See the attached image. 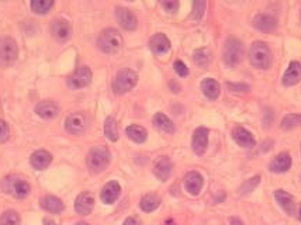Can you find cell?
I'll return each mask as SVG.
<instances>
[{"label":"cell","mask_w":301,"mask_h":225,"mask_svg":"<svg viewBox=\"0 0 301 225\" xmlns=\"http://www.w3.org/2000/svg\"><path fill=\"white\" fill-rule=\"evenodd\" d=\"M275 199L279 203V206L283 209L286 214L289 216H294L296 214V203L292 194H289L285 190H276L275 192Z\"/></svg>","instance_id":"2e32d148"},{"label":"cell","mask_w":301,"mask_h":225,"mask_svg":"<svg viewBox=\"0 0 301 225\" xmlns=\"http://www.w3.org/2000/svg\"><path fill=\"white\" fill-rule=\"evenodd\" d=\"M138 82V75L131 69H123L117 74L113 82V90L116 94H124L134 89V86Z\"/></svg>","instance_id":"8992f818"},{"label":"cell","mask_w":301,"mask_h":225,"mask_svg":"<svg viewBox=\"0 0 301 225\" xmlns=\"http://www.w3.org/2000/svg\"><path fill=\"white\" fill-rule=\"evenodd\" d=\"M150 47L153 54L162 55V54H166L167 51L170 50V41L165 34L158 33L150 38Z\"/></svg>","instance_id":"ffe728a7"},{"label":"cell","mask_w":301,"mask_h":225,"mask_svg":"<svg viewBox=\"0 0 301 225\" xmlns=\"http://www.w3.org/2000/svg\"><path fill=\"white\" fill-rule=\"evenodd\" d=\"M193 150L196 155H203L209 147V130L206 127H199L193 134Z\"/></svg>","instance_id":"30bf717a"},{"label":"cell","mask_w":301,"mask_h":225,"mask_svg":"<svg viewBox=\"0 0 301 225\" xmlns=\"http://www.w3.org/2000/svg\"><path fill=\"white\" fill-rule=\"evenodd\" d=\"M35 113L41 118L51 120L58 116L59 106L54 100H42L35 106Z\"/></svg>","instance_id":"5bb4252c"},{"label":"cell","mask_w":301,"mask_h":225,"mask_svg":"<svg viewBox=\"0 0 301 225\" xmlns=\"http://www.w3.org/2000/svg\"><path fill=\"white\" fill-rule=\"evenodd\" d=\"M30 162H31L34 169L44 170V169H47V167L51 165V162H52V155H51L48 150H37V152H34L33 155H31Z\"/></svg>","instance_id":"603a6c76"},{"label":"cell","mask_w":301,"mask_h":225,"mask_svg":"<svg viewBox=\"0 0 301 225\" xmlns=\"http://www.w3.org/2000/svg\"><path fill=\"white\" fill-rule=\"evenodd\" d=\"M110 163V150L104 145L93 147L87 153V167L92 173H101Z\"/></svg>","instance_id":"6da1fadb"},{"label":"cell","mask_w":301,"mask_h":225,"mask_svg":"<svg viewBox=\"0 0 301 225\" xmlns=\"http://www.w3.org/2000/svg\"><path fill=\"white\" fill-rule=\"evenodd\" d=\"M209 61L210 57L207 50L201 48V50H197L194 52V62H196L199 67H206V65L209 64Z\"/></svg>","instance_id":"836d02e7"},{"label":"cell","mask_w":301,"mask_h":225,"mask_svg":"<svg viewBox=\"0 0 301 225\" xmlns=\"http://www.w3.org/2000/svg\"><path fill=\"white\" fill-rule=\"evenodd\" d=\"M229 224L231 225H243V223L239 220V218H236V217H232V218H229Z\"/></svg>","instance_id":"b9f144b4"},{"label":"cell","mask_w":301,"mask_h":225,"mask_svg":"<svg viewBox=\"0 0 301 225\" xmlns=\"http://www.w3.org/2000/svg\"><path fill=\"white\" fill-rule=\"evenodd\" d=\"M94 207V197L89 192L80 193L75 201V210L80 216H89Z\"/></svg>","instance_id":"7c38bea8"},{"label":"cell","mask_w":301,"mask_h":225,"mask_svg":"<svg viewBox=\"0 0 301 225\" xmlns=\"http://www.w3.org/2000/svg\"><path fill=\"white\" fill-rule=\"evenodd\" d=\"M226 86H228V89H231L234 92H248L249 90V86L243 83H231V82H228Z\"/></svg>","instance_id":"ab89813d"},{"label":"cell","mask_w":301,"mask_h":225,"mask_svg":"<svg viewBox=\"0 0 301 225\" xmlns=\"http://www.w3.org/2000/svg\"><path fill=\"white\" fill-rule=\"evenodd\" d=\"M173 68H175L176 74L179 76H182V77L189 75V69H187V67L184 65V62H182V61H175Z\"/></svg>","instance_id":"74e56055"},{"label":"cell","mask_w":301,"mask_h":225,"mask_svg":"<svg viewBox=\"0 0 301 225\" xmlns=\"http://www.w3.org/2000/svg\"><path fill=\"white\" fill-rule=\"evenodd\" d=\"M301 80V64L297 61L290 62V65L287 68V71L283 75V84L285 86H294Z\"/></svg>","instance_id":"ac0fdd59"},{"label":"cell","mask_w":301,"mask_h":225,"mask_svg":"<svg viewBox=\"0 0 301 225\" xmlns=\"http://www.w3.org/2000/svg\"><path fill=\"white\" fill-rule=\"evenodd\" d=\"M201 90L203 93L209 97L210 100H216L218 96H220V84L217 80L207 77L201 82Z\"/></svg>","instance_id":"4316f807"},{"label":"cell","mask_w":301,"mask_h":225,"mask_svg":"<svg viewBox=\"0 0 301 225\" xmlns=\"http://www.w3.org/2000/svg\"><path fill=\"white\" fill-rule=\"evenodd\" d=\"M160 206V199L156 194H147L140 201V207L144 213H152Z\"/></svg>","instance_id":"f1b7e54d"},{"label":"cell","mask_w":301,"mask_h":225,"mask_svg":"<svg viewBox=\"0 0 301 225\" xmlns=\"http://www.w3.org/2000/svg\"><path fill=\"white\" fill-rule=\"evenodd\" d=\"M116 17H117V21L120 23V25L124 28V30H128V31H133L137 28V17L135 14L128 10L126 7H117L116 8Z\"/></svg>","instance_id":"4fadbf2b"},{"label":"cell","mask_w":301,"mask_h":225,"mask_svg":"<svg viewBox=\"0 0 301 225\" xmlns=\"http://www.w3.org/2000/svg\"><path fill=\"white\" fill-rule=\"evenodd\" d=\"M153 124H155V127H156L158 130L163 131V133H175V125L172 123V120L167 116H165L163 113H156V114L153 116Z\"/></svg>","instance_id":"484cf974"},{"label":"cell","mask_w":301,"mask_h":225,"mask_svg":"<svg viewBox=\"0 0 301 225\" xmlns=\"http://www.w3.org/2000/svg\"><path fill=\"white\" fill-rule=\"evenodd\" d=\"M232 138L238 145H241L243 148H252L256 144L255 138L252 137V134L243 127H235L232 130Z\"/></svg>","instance_id":"44dd1931"},{"label":"cell","mask_w":301,"mask_h":225,"mask_svg":"<svg viewBox=\"0 0 301 225\" xmlns=\"http://www.w3.org/2000/svg\"><path fill=\"white\" fill-rule=\"evenodd\" d=\"M51 33L55 38L65 41L68 38H71V34H72L71 23L65 18H57L51 23Z\"/></svg>","instance_id":"8fae6325"},{"label":"cell","mask_w":301,"mask_h":225,"mask_svg":"<svg viewBox=\"0 0 301 225\" xmlns=\"http://www.w3.org/2000/svg\"><path fill=\"white\" fill-rule=\"evenodd\" d=\"M201 187H203V176L199 172H189L184 176V189L190 194L197 196Z\"/></svg>","instance_id":"e0dca14e"},{"label":"cell","mask_w":301,"mask_h":225,"mask_svg":"<svg viewBox=\"0 0 301 225\" xmlns=\"http://www.w3.org/2000/svg\"><path fill=\"white\" fill-rule=\"evenodd\" d=\"M259 182L260 176H255V177H252L249 180H246V182L242 184V187H241V193H242V194H248V193L253 192L255 187L259 184Z\"/></svg>","instance_id":"d590c367"},{"label":"cell","mask_w":301,"mask_h":225,"mask_svg":"<svg viewBox=\"0 0 301 225\" xmlns=\"http://www.w3.org/2000/svg\"><path fill=\"white\" fill-rule=\"evenodd\" d=\"M170 86H172V89H173V90H172V92L177 93V92H179V90H180V87H179V84H175V82H172V83H170Z\"/></svg>","instance_id":"7bdbcfd3"},{"label":"cell","mask_w":301,"mask_h":225,"mask_svg":"<svg viewBox=\"0 0 301 225\" xmlns=\"http://www.w3.org/2000/svg\"><path fill=\"white\" fill-rule=\"evenodd\" d=\"M204 10H206V1H203V0H196V1L193 3V18H194V20H200L203 14H204Z\"/></svg>","instance_id":"e575fe53"},{"label":"cell","mask_w":301,"mask_h":225,"mask_svg":"<svg viewBox=\"0 0 301 225\" xmlns=\"http://www.w3.org/2000/svg\"><path fill=\"white\" fill-rule=\"evenodd\" d=\"M120 193H121L120 184L113 180V182H109V183L103 187L100 197L103 203H106V204H113V203L118 199Z\"/></svg>","instance_id":"cb8c5ba5"},{"label":"cell","mask_w":301,"mask_h":225,"mask_svg":"<svg viewBox=\"0 0 301 225\" xmlns=\"http://www.w3.org/2000/svg\"><path fill=\"white\" fill-rule=\"evenodd\" d=\"M87 127V120L82 113H71L65 120V128L71 134L79 135L86 130Z\"/></svg>","instance_id":"9c48e42d"},{"label":"cell","mask_w":301,"mask_h":225,"mask_svg":"<svg viewBox=\"0 0 301 225\" xmlns=\"http://www.w3.org/2000/svg\"><path fill=\"white\" fill-rule=\"evenodd\" d=\"M253 25L263 33H270L277 27V20L272 14H262L260 13L253 18Z\"/></svg>","instance_id":"7402d4cb"},{"label":"cell","mask_w":301,"mask_h":225,"mask_svg":"<svg viewBox=\"0 0 301 225\" xmlns=\"http://www.w3.org/2000/svg\"><path fill=\"white\" fill-rule=\"evenodd\" d=\"M290 166H292V156L287 152H282L269 163V170L273 173H285L290 169Z\"/></svg>","instance_id":"9a60e30c"},{"label":"cell","mask_w":301,"mask_h":225,"mask_svg":"<svg viewBox=\"0 0 301 225\" xmlns=\"http://www.w3.org/2000/svg\"><path fill=\"white\" fill-rule=\"evenodd\" d=\"M10 137V128L6 121L0 120V142H6Z\"/></svg>","instance_id":"8d00e7d4"},{"label":"cell","mask_w":301,"mask_h":225,"mask_svg":"<svg viewBox=\"0 0 301 225\" xmlns=\"http://www.w3.org/2000/svg\"><path fill=\"white\" fill-rule=\"evenodd\" d=\"M153 172H155V176L158 177L159 180L166 182L167 179L170 177V175H172V172H173V163H172V160L167 158V156H162V158L156 162Z\"/></svg>","instance_id":"d6986e66"},{"label":"cell","mask_w":301,"mask_h":225,"mask_svg":"<svg viewBox=\"0 0 301 225\" xmlns=\"http://www.w3.org/2000/svg\"><path fill=\"white\" fill-rule=\"evenodd\" d=\"M249 59L255 68L268 69L272 64V52L265 42L256 41L252 44L251 50H249Z\"/></svg>","instance_id":"277c9868"},{"label":"cell","mask_w":301,"mask_h":225,"mask_svg":"<svg viewBox=\"0 0 301 225\" xmlns=\"http://www.w3.org/2000/svg\"><path fill=\"white\" fill-rule=\"evenodd\" d=\"M301 125V114H289L283 118L282 121V128L283 130H293L296 127Z\"/></svg>","instance_id":"1f68e13d"},{"label":"cell","mask_w":301,"mask_h":225,"mask_svg":"<svg viewBox=\"0 0 301 225\" xmlns=\"http://www.w3.org/2000/svg\"><path fill=\"white\" fill-rule=\"evenodd\" d=\"M104 134L106 137L109 138L110 141L116 142L118 140V130H117V121L114 117H109L106 120V124H104Z\"/></svg>","instance_id":"f546056e"},{"label":"cell","mask_w":301,"mask_h":225,"mask_svg":"<svg viewBox=\"0 0 301 225\" xmlns=\"http://www.w3.org/2000/svg\"><path fill=\"white\" fill-rule=\"evenodd\" d=\"M97 47L104 54H116L123 47V37L116 28H106L99 35Z\"/></svg>","instance_id":"7a4b0ae2"},{"label":"cell","mask_w":301,"mask_h":225,"mask_svg":"<svg viewBox=\"0 0 301 225\" xmlns=\"http://www.w3.org/2000/svg\"><path fill=\"white\" fill-rule=\"evenodd\" d=\"M54 6V0H33L31 1V8L37 14H45Z\"/></svg>","instance_id":"4dcf8cb0"},{"label":"cell","mask_w":301,"mask_h":225,"mask_svg":"<svg viewBox=\"0 0 301 225\" xmlns=\"http://www.w3.org/2000/svg\"><path fill=\"white\" fill-rule=\"evenodd\" d=\"M40 204H41L42 209L51 213V214H61L65 209L62 200L55 197V196H44L40 200Z\"/></svg>","instance_id":"d4e9b609"},{"label":"cell","mask_w":301,"mask_h":225,"mask_svg":"<svg viewBox=\"0 0 301 225\" xmlns=\"http://www.w3.org/2000/svg\"><path fill=\"white\" fill-rule=\"evenodd\" d=\"M90 82H92V71L87 67H80L79 69H76L75 74L69 76V79H68V84L74 89L84 87V86L90 84Z\"/></svg>","instance_id":"ba28073f"},{"label":"cell","mask_w":301,"mask_h":225,"mask_svg":"<svg viewBox=\"0 0 301 225\" xmlns=\"http://www.w3.org/2000/svg\"><path fill=\"white\" fill-rule=\"evenodd\" d=\"M297 218H299V221H301V206H300V210H299V214H297Z\"/></svg>","instance_id":"f6af8a7d"},{"label":"cell","mask_w":301,"mask_h":225,"mask_svg":"<svg viewBox=\"0 0 301 225\" xmlns=\"http://www.w3.org/2000/svg\"><path fill=\"white\" fill-rule=\"evenodd\" d=\"M75 225H89V224H87V223H77V224Z\"/></svg>","instance_id":"bcb514c9"},{"label":"cell","mask_w":301,"mask_h":225,"mask_svg":"<svg viewBox=\"0 0 301 225\" xmlns=\"http://www.w3.org/2000/svg\"><path fill=\"white\" fill-rule=\"evenodd\" d=\"M162 7L169 13H175L177 7H179V3L176 0H165V1H162Z\"/></svg>","instance_id":"f35d334b"},{"label":"cell","mask_w":301,"mask_h":225,"mask_svg":"<svg viewBox=\"0 0 301 225\" xmlns=\"http://www.w3.org/2000/svg\"><path fill=\"white\" fill-rule=\"evenodd\" d=\"M223 58L228 67L238 65L243 58L242 42L235 37L226 38V44H224V51H223Z\"/></svg>","instance_id":"5b68a950"},{"label":"cell","mask_w":301,"mask_h":225,"mask_svg":"<svg viewBox=\"0 0 301 225\" xmlns=\"http://www.w3.org/2000/svg\"><path fill=\"white\" fill-rule=\"evenodd\" d=\"M1 189L17 199H24L30 193V184L20 175H8L1 182Z\"/></svg>","instance_id":"3957f363"},{"label":"cell","mask_w":301,"mask_h":225,"mask_svg":"<svg viewBox=\"0 0 301 225\" xmlns=\"http://www.w3.org/2000/svg\"><path fill=\"white\" fill-rule=\"evenodd\" d=\"M123 225H141V223H140V220L135 217H128L124 221V224Z\"/></svg>","instance_id":"60d3db41"},{"label":"cell","mask_w":301,"mask_h":225,"mask_svg":"<svg viewBox=\"0 0 301 225\" xmlns=\"http://www.w3.org/2000/svg\"><path fill=\"white\" fill-rule=\"evenodd\" d=\"M18 57V47L17 42L10 37L0 38V65L10 67L16 62Z\"/></svg>","instance_id":"52a82bcc"},{"label":"cell","mask_w":301,"mask_h":225,"mask_svg":"<svg viewBox=\"0 0 301 225\" xmlns=\"http://www.w3.org/2000/svg\"><path fill=\"white\" fill-rule=\"evenodd\" d=\"M127 137L131 140V141L137 142V144H143V142L147 141V137H148V134H147V130L141 127V125H130V127H127L126 130Z\"/></svg>","instance_id":"83f0119b"},{"label":"cell","mask_w":301,"mask_h":225,"mask_svg":"<svg viewBox=\"0 0 301 225\" xmlns=\"http://www.w3.org/2000/svg\"><path fill=\"white\" fill-rule=\"evenodd\" d=\"M20 224V216L16 211L8 210L6 213H3V216L0 217V225H18Z\"/></svg>","instance_id":"d6a6232c"},{"label":"cell","mask_w":301,"mask_h":225,"mask_svg":"<svg viewBox=\"0 0 301 225\" xmlns=\"http://www.w3.org/2000/svg\"><path fill=\"white\" fill-rule=\"evenodd\" d=\"M44 225H57L52 220H50V218H47V220H44Z\"/></svg>","instance_id":"ee69618b"}]
</instances>
